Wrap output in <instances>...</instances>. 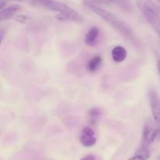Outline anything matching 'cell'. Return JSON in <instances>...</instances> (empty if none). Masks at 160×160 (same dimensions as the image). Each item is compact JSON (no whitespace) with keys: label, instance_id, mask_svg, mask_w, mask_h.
I'll return each mask as SVG.
<instances>
[{"label":"cell","instance_id":"6da1fadb","mask_svg":"<svg viewBox=\"0 0 160 160\" xmlns=\"http://www.w3.org/2000/svg\"><path fill=\"white\" fill-rule=\"evenodd\" d=\"M91 10L93 11L96 15H98V17H101L103 20L106 22V23L109 24L110 26H112V28H115L117 31L120 33L122 35L124 36L125 38H127L128 39H129L131 42H132L134 45H136L137 46L139 45V41L138 39V38L136 37L135 34L133 31L132 28L128 24L125 23L123 20H122L121 19L119 18L118 17H117L116 15H114L112 13L109 12L106 9H103L102 7H92V9H90Z\"/></svg>","mask_w":160,"mask_h":160},{"label":"cell","instance_id":"7a4b0ae2","mask_svg":"<svg viewBox=\"0 0 160 160\" xmlns=\"http://www.w3.org/2000/svg\"><path fill=\"white\" fill-rule=\"evenodd\" d=\"M31 3L35 6H42L50 10L59 12V14L56 16V18L61 21H83V17L81 14L59 2L54 0H32Z\"/></svg>","mask_w":160,"mask_h":160},{"label":"cell","instance_id":"3957f363","mask_svg":"<svg viewBox=\"0 0 160 160\" xmlns=\"http://www.w3.org/2000/svg\"><path fill=\"white\" fill-rule=\"evenodd\" d=\"M136 5L160 37V7L153 0H136Z\"/></svg>","mask_w":160,"mask_h":160},{"label":"cell","instance_id":"277c9868","mask_svg":"<svg viewBox=\"0 0 160 160\" xmlns=\"http://www.w3.org/2000/svg\"><path fill=\"white\" fill-rule=\"evenodd\" d=\"M160 128H156L154 123L151 120L145 122L142 131V145L148 147L149 144L154 142L155 140L159 136Z\"/></svg>","mask_w":160,"mask_h":160},{"label":"cell","instance_id":"5b68a950","mask_svg":"<svg viewBox=\"0 0 160 160\" xmlns=\"http://www.w3.org/2000/svg\"><path fill=\"white\" fill-rule=\"evenodd\" d=\"M148 96L153 119L157 125H160V97L154 89H150Z\"/></svg>","mask_w":160,"mask_h":160},{"label":"cell","instance_id":"8992f818","mask_svg":"<svg viewBox=\"0 0 160 160\" xmlns=\"http://www.w3.org/2000/svg\"><path fill=\"white\" fill-rule=\"evenodd\" d=\"M96 137L94 130L91 127L85 126L83 128L82 133L80 136V142L84 147H92L96 144Z\"/></svg>","mask_w":160,"mask_h":160},{"label":"cell","instance_id":"52a82bcc","mask_svg":"<svg viewBox=\"0 0 160 160\" xmlns=\"http://www.w3.org/2000/svg\"><path fill=\"white\" fill-rule=\"evenodd\" d=\"M20 9H21V6L17 4L12 5V6H8V7L5 8V9H1V12H0V20L2 21V20H6L12 18Z\"/></svg>","mask_w":160,"mask_h":160},{"label":"cell","instance_id":"ba28073f","mask_svg":"<svg viewBox=\"0 0 160 160\" xmlns=\"http://www.w3.org/2000/svg\"><path fill=\"white\" fill-rule=\"evenodd\" d=\"M111 55H112V60L116 63H121L127 58L128 51L124 47L121 45H117L112 49Z\"/></svg>","mask_w":160,"mask_h":160},{"label":"cell","instance_id":"9c48e42d","mask_svg":"<svg viewBox=\"0 0 160 160\" xmlns=\"http://www.w3.org/2000/svg\"><path fill=\"white\" fill-rule=\"evenodd\" d=\"M98 35H99V29L97 27L90 28L84 38V42L88 45H93L98 39Z\"/></svg>","mask_w":160,"mask_h":160},{"label":"cell","instance_id":"30bf717a","mask_svg":"<svg viewBox=\"0 0 160 160\" xmlns=\"http://www.w3.org/2000/svg\"><path fill=\"white\" fill-rule=\"evenodd\" d=\"M102 62V58L99 55L94 56L91 58L87 64V69L91 72H94L99 68Z\"/></svg>","mask_w":160,"mask_h":160},{"label":"cell","instance_id":"8fae6325","mask_svg":"<svg viewBox=\"0 0 160 160\" xmlns=\"http://www.w3.org/2000/svg\"><path fill=\"white\" fill-rule=\"evenodd\" d=\"M83 4L88 9L92 7H102V6L109 4L106 0H83Z\"/></svg>","mask_w":160,"mask_h":160},{"label":"cell","instance_id":"7c38bea8","mask_svg":"<svg viewBox=\"0 0 160 160\" xmlns=\"http://www.w3.org/2000/svg\"><path fill=\"white\" fill-rule=\"evenodd\" d=\"M108 3H113L117 6L126 11L132 10V5H131L130 0H106Z\"/></svg>","mask_w":160,"mask_h":160},{"label":"cell","instance_id":"4fadbf2b","mask_svg":"<svg viewBox=\"0 0 160 160\" xmlns=\"http://www.w3.org/2000/svg\"><path fill=\"white\" fill-rule=\"evenodd\" d=\"M101 114L102 111L98 108H92L88 112L89 117H90V119H92V121H95L97 119H98V118L100 117V115H101Z\"/></svg>","mask_w":160,"mask_h":160},{"label":"cell","instance_id":"5bb4252c","mask_svg":"<svg viewBox=\"0 0 160 160\" xmlns=\"http://www.w3.org/2000/svg\"><path fill=\"white\" fill-rule=\"evenodd\" d=\"M16 20L18 22H20V23H25V22L27 21V20H28V17H25V16H17V17H16Z\"/></svg>","mask_w":160,"mask_h":160},{"label":"cell","instance_id":"9a60e30c","mask_svg":"<svg viewBox=\"0 0 160 160\" xmlns=\"http://www.w3.org/2000/svg\"><path fill=\"white\" fill-rule=\"evenodd\" d=\"M128 160H147V158H145V157L142 156V155H135L134 156L130 158Z\"/></svg>","mask_w":160,"mask_h":160},{"label":"cell","instance_id":"2e32d148","mask_svg":"<svg viewBox=\"0 0 160 160\" xmlns=\"http://www.w3.org/2000/svg\"><path fill=\"white\" fill-rule=\"evenodd\" d=\"M81 160H95V158L93 155H87V156L81 158Z\"/></svg>","mask_w":160,"mask_h":160},{"label":"cell","instance_id":"e0dca14e","mask_svg":"<svg viewBox=\"0 0 160 160\" xmlns=\"http://www.w3.org/2000/svg\"><path fill=\"white\" fill-rule=\"evenodd\" d=\"M0 37H1V42H2L3 38H4V31H3V29H1V31H0Z\"/></svg>","mask_w":160,"mask_h":160},{"label":"cell","instance_id":"ac0fdd59","mask_svg":"<svg viewBox=\"0 0 160 160\" xmlns=\"http://www.w3.org/2000/svg\"><path fill=\"white\" fill-rule=\"evenodd\" d=\"M157 69H158V72H159V73L160 75V59L158 61V62H157Z\"/></svg>","mask_w":160,"mask_h":160}]
</instances>
